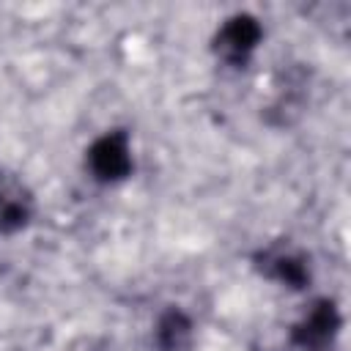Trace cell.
<instances>
[{"instance_id": "cell-3", "label": "cell", "mask_w": 351, "mask_h": 351, "mask_svg": "<svg viewBox=\"0 0 351 351\" xmlns=\"http://www.w3.org/2000/svg\"><path fill=\"white\" fill-rule=\"evenodd\" d=\"M335 329H337V313H335L332 304L321 302V304H318L315 310H310V315L296 326L293 337H296V343L304 346V348H321L324 343L332 340Z\"/></svg>"}, {"instance_id": "cell-2", "label": "cell", "mask_w": 351, "mask_h": 351, "mask_svg": "<svg viewBox=\"0 0 351 351\" xmlns=\"http://www.w3.org/2000/svg\"><path fill=\"white\" fill-rule=\"evenodd\" d=\"M258 38H261L258 22H255L252 16H247V14H241V16H233V19L219 30V36H217V52H219L225 60L239 63V60H244V58L255 49Z\"/></svg>"}, {"instance_id": "cell-5", "label": "cell", "mask_w": 351, "mask_h": 351, "mask_svg": "<svg viewBox=\"0 0 351 351\" xmlns=\"http://www.w3.org/2000/svg\"><path fill=\"white\" fill-rule=\"evenodd\" d=\"M27 222V206L16 197H0V230L11 233Z\"/></svg>"}, {"instance_id": "cell-1", "label": "cell", "mask_w": 351, "mask_h": 351, "mask_svg": "<svg viewBox=\"0 0 351 351\" xmlns=\"http://www.w3.org/2000/svg\"><path fill=\"white\" fill-rule=\"evenodd\" d=\"M88 162L90 170L96 173V178L101 181H118L132 170V154H129V143L123 132H112L104 134L101 140H96L88 151Z\"/></svg>"}, {"instance_id": "cell-4", "label": "cell", "mask_w": 351, "mask_h": 351, "mask_svg": "<svg viewBox=\"0 0 351 351\" xmlns=\"http://www.w3.org/2000/svg\"><path fill=\"white\" fill-rule=\"evenodd\" d=\"M186 335H189V324H186V318L181 313H170L167 318H162V324H159V343L167 351L181 348Z\"/></svg>"}]
</instances>
